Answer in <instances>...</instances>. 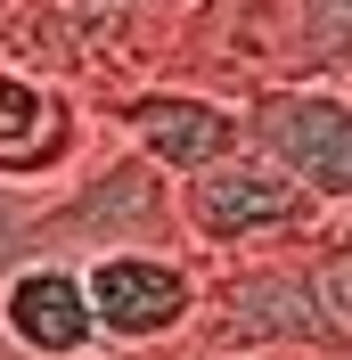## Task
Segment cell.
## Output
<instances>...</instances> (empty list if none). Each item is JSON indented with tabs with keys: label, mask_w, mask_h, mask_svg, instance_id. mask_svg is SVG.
Returning a JSON list of instances; mask_svg holds the SVG:
<instances>
[{
	"label": "cell",
	"mask_w": 352,
	"mask_h": 360,
	"mask_svg": "<svg viewBox=\"0 0 352 360\" xmlns=\"http://www.w3.org/2000/svg\"><path fill=\"white\" fill-rule=\"evenodd\" d=\"M123 246H189V238H180L172 180L148 156H132L123 139H99L82 172L33 205V254L99 262V254H123Z\"/></svg>",
	"instance_id": "3957f363"
},
{
	"label": "cell",
	"mask_w": 352,
	"mask_h": 360,
	"mask_svg": "<svg viewBox=\"0 0 352 360\" xmlns=\"http://www.w3.org/2000/svg\"><path fill=\"white\" fill-rule=\"evenodd\" d=\"M172 205H180V238H189V254L205 270L213 262H263V254H303L336 221L303 180H287L254 148L221 156L197 180H172Z\"/></svg>",
	"instance_id": "7a4b0ae2"
},
{
	"label": "cell",
	"mask_w": 352,
	"mask_h": 360,
	"mask_svg": "<svg viewBox=\"0 0 352 360\" xmlns=\"http://www.w3.org/2000/svg\"><path fill=\"white\" fill-rule=\"evenodd\" d=\"M107 139L99 98L58 74L8 66L0 58V188L8 197H49L90 164V148Z\"/></svg>",
	"instance_id": "5b68a950"
},
{
	"label": "cell",
	"mask_w": 352,
	"mask_h": 360,
	"mask_svg": "<svg viewBox=\"0 0 352 360\" xmlns=\"http://www.w3.org/2000/svg\"><path fill=\"white\" fill-rule=\"evenodd\" d=\"M82 295L99 319V360L172 352L205 311V262L189 246H123L82 262Z\"/></svg>",
	"instance_id": "277c9868"
},
{
	"label": "cell",
	"mask_w": 352,
	"mask_h": 360,
	"mask_svg": "<svg viewBox=\"0 0 352 360\" xmlns=\"http://www.w3.org/2000/svg\"><path fill=\"white\" fill-rule=\"evenodd\" d=\"M246 148L303 180L328 213H352V90H270L246 98Z\"/></svg>",
	"instance_id": "52a82bcc"
},
{
	"label": "cell",
	"mask_w": 352,
	"mask_h": 360,
	"mask_svg": "<svg viewBox=\"0 0 352 360\" xmlns=\"http://www.w3.org/2000/svg\"><path fill=\"white\" fill-rule=\"evenodd\" d=\"M156 82L213 90L230 107L270 90H352V0H197Z\"/></svg>",
	"instance_id": "6da1fadb"
},
{
	"label": "cell",
	"mask_w": 352,
	"mask_h": 360,
	"mask_svg": "<svg viewBox=\"0 0 352 360\" xmlns=\"http://www.w3.org/2000/svg\"><path fill=\"white\" fill-rule=\"evenodd\" d=\"M0 344L17 360H99V319L82 295V262L25 254L0 278Z\"/></svg>",
	"instance_id": "ba28073f"
},
{
	"label": "cell",
	"mask_w": 352,
	"mask_h": 360,
	"mask_svg": "<svg viewBox=\"0 0 352 360\" xmlns=\"http://www.w3.org/2000/svg\"><path fill=\"white\" fill-rule=\"evenodd\" d=\"M303 270H311V287H320V311H328L336 344L352 352V213H336V221L303 246Z\"/></svg>",
	"instance_id": "9c48e42d"
},
{
	"label": "cell",
	"mask_w": 352,
	"mask_h": 360,
	"mask_svg": "<svg viewBox=\"0 0 352 360\" xmlns=\"http://www.w3.org/2000/svg\"><path fill=\"white\" fill-rule=\"evenodd\" d=\"M0 360H17V352H8V344H0Z\"/></svg>",
	"instance_id": "30bf717a"
},
{
	"label": "cell",
	"mask_w": 352,
	"mask_h": 360,
	"mask_svg": "<svg viewBox=\"0 0 352 360\" xmlns=\"http://www.w3.org/2000/svg\"><path fill=\"white\" fill-rule=\"evenodd\" d=\"M99 123H107V139H123L132 156H148L164 180H197V172H213L221 156L246 148V107H230L213 90H189V82L107 90V98H99Z\"/></svg>",
	"instance_id": "8992f818"
}]
</instances>
